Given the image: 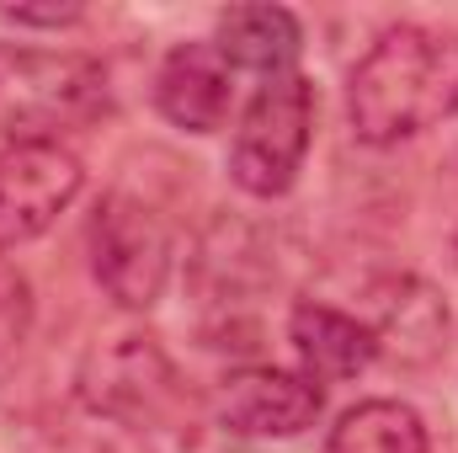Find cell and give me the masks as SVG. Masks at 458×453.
<instances>
[{"label":"cell","mask_w":458,"mask_h":453,"mask_svg":"<svg viewBox=\"0 0 458 453\" xmlns=\"http://www.w3.org/2000/svg\"><path fill=\"white\" fill-rule=\"evenodd\" d=\"M458 113V32L389 27L346 81V117L362 144H400Z\"/></svg>","instance_id":"obj_1"},{"label":"cell","mask_w":458,"mask_h":453,"mask_svg":"<svg viewBox=\"0 0 458 453\" xmlns=\"http://www.w3.org/2000/svg\"><path fill=\"white\" fill-rule=\"evenodd\" d=\"M107 113V70L86 54L0 48V133L11 144H59Z\"/></svg>","instance_id":"obj_2"},{"label":"cell","mask_w":458,"mask_h":453,"mask_svg":"<svg viewBox=\"0 0 458 453\" xmlns=\"http://www.w3.org/2000/svg\"><path fill=\"white\" fill-rule=\"evenodd\" d=\"M81 400L91 416L113 422L123 432H149V427H171L187 389H182V373L176 363L165 357V346L155 337H107L97 341L81 363V379H75Z\"/></svg>","instance_id":"obj_3"},{"label":"cell","mask_w":458,"mask_h":453,"mask_svg":"<svg viewBox=\"0 0 458 453\" xmlns=\"http://www.w3.org/2000/svg\"><path fill=\"white\" fill-rule=\"evenodd\" d=\"M310 139H315V86L299 70L261 81L229 144L234 187L250 198H283L304 171Z\"/></svg>","instance_id":"obj_4"},{"label":"cell","mask_w":458,"mask_h":453,"mask_svg":"<svg viewBox=\"0 0 458 453\" xmlns=\"http://www.w3.org/2000/svg\"><path fill=\"white\" fill-rule=\"evenodd\" d=\"M171 229L165 219L133 198V192H107L91 219V272L102 294L117 310H149L165 283H171Z\"/></svg>","instance_id":"obj_5"},{"label":"cell","mask_w":458,"mask_h":453,"mask_svg":"<svg viewBox=\"0 0 458 453\" xmlns=\"http://www.w3.org/2000/svg\"><path fill=\"white\" fill-rule=\"evenodd\" d=\"M86 187L81 160L64 144H5L0 150V256L38 240Z\"/></svg>","instance_id":"obj_6"},{"label":"cell","mask_w":458,"mask_h":453,"mask_svg":"<svg viewBox=\"0 0 458 453\" xmlns=\"http://www.w3.org/2000/svg\"><path fill=\"white\" fill-rule=\"evenodd\" d=\"M326 389L288 368H240L219 389V422L240 438H299L315 427Z\"/></svg>","instance_id":"obj_7"},{"label":"cell","mask_w":458,"mask_h":453,"mask_svg":"<svg viewBox=\"0 0 458 453\" xmlns=\"http://www.w3.org/2000/svg\"><path fill=\"white\" fill-rule=\"evenodd\" d=\"M368 337L373 352L400 368H427L448 346V310L421 278H378L368 288Z\"/></svg>","instance_id":"obj_8"},{"label":"cell","mask_w":458,"mask_h":453,"mask_svg":"<svg viewBox=\"0 0 458 453\" xmlns=\"http://www.w3.org/2000/svg\"><path fill=\"white\" fill-rule=\"evenodd\" d=\"M229 64L214 43H176L155 75V107L187 133H214L229 117Z\"/></svg>","instance_id":"obj_9"},{"label":"cell","mask_w":458,"mask_h":453,"mask_svg":"<svg viewBox=\"0 0 458 453\" xmlns=\"http://www.w3.org/2000/svg\"><path fill=\"white\" fill-rule=\"evenodd\" d=\"M288 341L304 363V379L310 384H346L357 379L378 352H373V337L357 315H346L336 304H320V299H304L293 304L288 315Z\"/></svg>","instance_id":"obj_10"},{"label":"cell","mask_w":458,"mask_h":453,"mask_svg":"<svg viewBox=\"0 0 458 453\" xmlns=\"http://www.w3.org/2000/svg\"><path fill=\"white\" fill-rule=\"evenodd\" d=\"M214 48L225 54L229 70H256V75H288L299 48H304V32H299V16L283 11V5H229L219 16V38Z\"/></svg>","instance_id":"obj_11"},{"label":"cell","mask_w":458,"mask_h":453,"mask_svg":"<svg viewBox=\"0 0 458 453\" xmlns=\"http://www.w3.org/2000/svg\"><path fill=\"white\" fill-rule=\"evenodd\" d=\"M192 278H198V294H203L208 304H240L245 294L267 288L272 256H267L261 235H256L250 225L219 219V225L203 235V245H198Z\"/></svg>","instance_id":"obj_12"},{"label":"cell","mask_w":458,"mask_h":453,"mask_svg":"<svg viewBox=\"0 0 458 453\" xmlns=\"http://www.w3.org/2000/svg\"><path fill=\"white\" fill-rule=\"evenodd\" d=\"M427 422L400 400H362L331 427L326 453H427Z\"/></svg>","instance_id":"obj_13"},{"label":"cell","mask_w":458,"mask_h":453,"mask_svg":"<svg viewBox=\"0 0 458 453\" xmlns=\"http://www.w3.org/2000/svg\"><path fill=\"white\" fill-rule=\"evenodd\" d=\"M27 326H32V288H27L21 272L0 267V352L21 346Z\"/></svg>","instance_id":"obj_14"},{"label":"cell","mask_w":458,"mask_h":453,"mask_svg":"<svg viewBox=\"0 0 458 453\" xmlns=\"http://www.w3.org/2000/svg\"><path fill=\"white\" fill-rule=\"evenodd\" d=\"M0 16L16 21V27H70V21H81L86 11H81V5H5Z\"/></svg>","instance_id":"obj_15"}]
</instances>
